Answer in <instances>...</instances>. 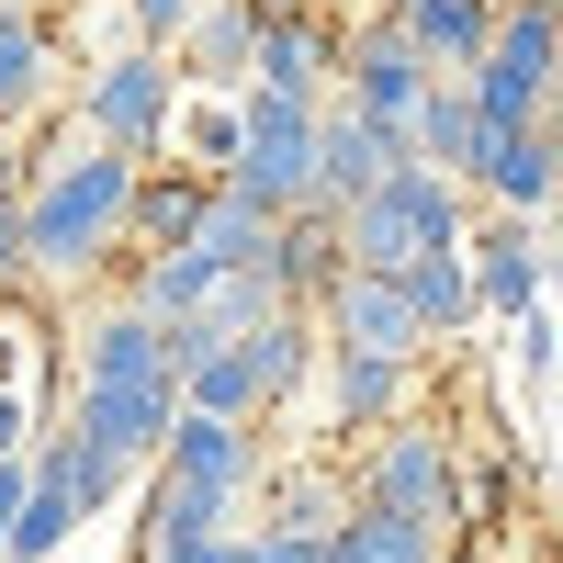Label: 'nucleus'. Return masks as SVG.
<instances>
[{
  "label": "nucleus",
  "mask_w": 563,
  "mask_h": 563,
  "mask_svg": "<svg viewBox=\"0 0 563 563\" xmlns=\"http://www.w3.org/2000/svg\"><path fill=\"white\" fill-rule=\"evenodd\" d=\"M124 203H135V158L57 135V158H34L23 180V282H90L124 249Z\"/></svg>",
  "instance_id": "nucleus-1"
},
{
  "label": "nucleus",
  "mask_w": 563,
  "mask_h": 563,
  "mask_svg": "<svg viewBox=\"0 0 563 563\" xmlns=\"http://www.w3.org/2000/svg\"><path fill=\"white\" fill-rule=\"evenodd\" d=\"M350 507H384V519H417L462 552V451L451 429L429 417H395V429H372L361 462H350Z\"/></svg>",
  "instance_id": "nucleus-2"
},
{
  "label": "nucleus",
  "mask_w": 563,
  "mask_h": 563,
  "mask_svg": "<svg viewBox=\"0 0 563 563\" xmlns=\"http://www.w3.org/2000/svg\"><path fill=\"white\" fill-rule=\"evenodd\" d=\"M474 238V214H462V180H440V169H395L384 192H361L350 214H339V271H417L429 249H462Z\"/></svg>",
  "instance_id": "nucleus-3"
},
{
  "label": "nucleus",
  "mask_w": 563,
  "mask_h": 563,
  "mask_svg": "<svg viewBox=\"0 0 563 563\" xmlns=\"http://www.w3.org/2000/svg\"><path fill=\"white\" fill-rule=\"evenodd\" d=\"M214 192L260 203L271 225L316 203V102H282V90H238V158H225Z\"/></svg>",
  "instance_id": "nucleus-4"
},
{
  "label": "nucleus",
  "mask_w": 563,
  "mask_h": 563,
  "mask_svg": "<svg viewBox=\"0 0 563 563\" xmlns=\"http://www.w3.org/2000/svg\"><path fill=\"white\" fill-rule=\"evenodd\" d=\"M462 102H474V124H552V12L541 0H496L485 23V57L462 68Z\"/></svg>",
  "instance_id": "nucleus-5"
},
{
  "label": "nucleus",
  "mask_w": 563,
  "mask_h": 563,
  "mask_svg": "<svg viewBox=\"0 0 563 563\" xmlns=\"http://www.w3.org/2000/svg\"><path fill=\"white\" fill-rule=\"evenodd\" d=\"M169 90H180V68L158 57V45H113V57L79 79L68 135H79V147H113V158H135V169H147V158H158V124H169Z\"/></svg>",
  "instance_id": "nucleus-6"
},
{
  "label": "nucleus",
  "mask_w": 563,
  "mask_h": 563,
  "mask_svg": "<svg viewBox=\"0 0 563 563\" xmlns=\"http://www.w3.org/2000/svg\"><path fill=\"white\" fill-rule=\"evenodd\" d=\"M305 316H316V350H339V361H395V372L429 361V327L406 316V282L384 271H339Z\"/></svg>",
  "instance_id": "nucleus-7"
},
{
  "label": "nucleus",
  "mask_w": 563,
  "mask_h": 563,
  "mask_svg": "<svg viewBox=\"0 0 563 563\" xmlns=\"http://www.w3.org/2000/svg\"><path fill=\"white\" fill-rule=\"evenodd\" d=\"M339 102H350L372 135H406V113L429 102V57H417L384 12H361V23L339 34ZM395 158H406V147H395Z\"/></svg>",
  "instance_id": "nucleus-8"
},
{
  "label": "nucleus",
  "mask_w": 563,
  "mask_h": 563,
  "mask_svg": "<svg viewBox=\"0 0 563 563\" xmlns=\"http://www.w3.org/2000/svg\"><path fill=\"white\" fill-rule=\"evenodd\" d=\"M462 192H496L519 225H541L563 203V135L552 124H474V158H462Z\"/></svg>",
  "instance_id": "nucleus-9"
},
{
  "label": "nucleus",
  "mask_w": 563,
  "mask_h": 563,
  "mask_svg": "<svg viewBox=\"0 0 563 563\" xmlns=\"http://www.w3.org/2000/svg\"><path fill=\"white\" fill-rule=\"evenodd\" d=\"M147 474L192 485V496H214V507H238V496L260 485V429H238V417H169V440H158Z\"/></svg>",
  "instance_id": "nucleus-10"
},
{
  "label": "nucleus",
  "mask_w": 563,
  "mask_h": 563,
  "mask_svg": "<svg viewBox=\"0 0 563 563\" xmlns=\"http://www.w3.org/2000/svg\"><path fill=\"white\" fill-rule=\"evenodd\" d=\"M462 282H474V316H507V327H519V316L541 305V282H552L541 225H519V214L474 225V238H462Z\"/></svg>",
  "instance_id": "nucleus-11"
},
{
  "label": "nucleus",
  "mask_w": 563,
  "mask_h": 563,
  "mask_svg": "<svg viewBox=\"0 0 563 563\" xmlns=\"http://www.w3.org/2000/svg\"><path fill=\"white\" fill-rule=\"evenodd\" d=\"M395 169H406V158H395V135H372V124L339 102V90H327V102H316V203H327V214H350L361 192H384Z\"/></svg>",
  "instance_id": "nucleus-12"
},
{
  "label": "nucleus",
  "mask_w": 563,
  "mask_h": 563,
  "mask_svg": "<svg viewBox=\"0 0 563 563\" xmlns=\"http://www.w3.org/2000/svg\"><path fill=\"white\" fill-rule=\"evenodd\" d=\"M203 203H214V180H192V169H135V203H124V249L135 260H180L192 249V225H203Z\"/></svg>",
  "instance_id": "nucleus-13"
},
{
  "label": "nucleus",
  "mask_w": 563,
  "mask_h": 563,
  "mask_svg": "<svg viewBox=\"0 0 563 563\" xmlns=\"http://www.w3.org/2000/svg\"><path fill=\"white\" fill-rule=\"evenodd\" d=\"M225 361H238L249 406L271 417L282 395L305 384V361H316V316H305V305H282V316H260V327H249V339H225Z\"/></svg>",
  "instance_id": "nucleus-14"
},
{
  "label": "nucleus",
  "mask_w": 563,
  "mask_h": 563,
  "mask_svg": "<svg viewBox=\"0 0 563 563\" xmlns=\"http://www.w3.org/2000/svg\"><path fill=\"white\" fill-rule=\"evenodd\" d=\"M158 169H192V180H225V158H238V90H169V124H158Z\"/></svg>",
  "instance_id": "nucleus-15"
},
{
  "label": "nucleus",
  "mask_w": 563,
  "mask_h": 563,
  "mask_svg": "<svg viewBox=\"0 0 563 563\" xmlns=\"http://www.w3.org/2000/svg\"><path fill=\"white\" fill-rule=\"evenodd\" d=\"M249 34H260V12H249V0H203V12L180 23L169 68L192 79V90H249Z\"/></svg>",
  "instance_id": "nucleus-16"
},
{
  "label": "nucleus",
  "mask_w": 563,
  "mask_h": 563,
  "mask_svg": "<svg viewBox=\"0 0 563 563\" xmlns=\"http://www.w3.org/2000/svg\"><path fill=\"white\" fill-rule=\"evenodd\" d=\"M384 23L417 45V57H429V79H462V68L485 57V23H496V0H395Z\"/></svg>",
  "instance_id": "nucleus-17"
},
{
  "label": "nucleus",
  "mask_w": 563,
  "mask_h": 563,
  "mask_svg": "<svg viewBox=\"0 0 563 563\" xmlns=\"http://www.w3.org/2000/svg\"><path fill=\"white\" fill-rule=\"evenodd\" d=\"M260 271H271V294H282V305H316L327 282H339V214H327V203L282 214V225H271V260H260Z\"/></svg>",
  "instance_id": "nucleus-18"
},
{
  "label": "nucleus",
  "mask_w": 563,
  "mask_h": 563,
  "mask_svg": "<svg viewBox=\"0 0 563 563\" xmlns=\"http://www.w3.org/2000/svg\"><path fill=\"white\" fill-rule=\"evenodd\" d=\"M406 395H417V372H395V361H339V350H327V429H395Z\"/></svg>",
  "instance_id": "nucleus-19"
},
{
  "label": "nucleus",
  "mask_w": 563,
  "mask_h": 563,
  "mask_svg": "<svg viewBox=\"0 0 563 563\" xmlns=\"http://www.w3.org/2000/svg\"><path fill=\"white\" fill-rule=\"evenodd\" d=\"M316 563H451V541L417 530V519H384V507H350V519L316 541Z\"/></svg>",
  "instance_id": "nucleus-20"
},
{
  "label": "nucleus",
  "mask_w": 563,
  "mask_h": 563,
  "mask_svg": "<svg viewBox=\"0 0 563 563\" xmlns=\"http://www.w3.org/2000/svg\"><path fill=\"white\" fill-rule=\"evenodd\" d=\"M406 169H440V180H462V158H474V102H462V79H429V102L406 113Z\"/></svg>",
  "instance_id": "nucleus-21"
},
{
  "label": "nucleus",
  "mask_w": 563,
  "mask_h": 563,
  "mask_svg": "<svg viewBox=\"0 0 563 563\" xmlns=\"http://www.w3.org/2000/svg\"><path fill=\"white\" fill-rule=\"evenodd\" d=\"M45 102V12L34 0H0V135Z\"/></svg>",
  "instance_id": "nucleus-22"
},
{
  "label": "nucleus",
  "mask_w": 563,
  "mask_h": 563,
  "mask_svg": "<svg viewBox=\"0 0 563 563\" xmlns=\"http://www.w3.org/2000/svg\"><path fill=\"white\" fill-rule=\"evenodd\" d=\"M395 282H406V316L429 327V350L474 327V282H462V249H429V260H417V271H395Z\"/></svg>",
  "instance_id": "nucleus-23"
},
{
  "label": "nucleus",
  "mask_w": 563,
  "mask_h": 563,
  "mask_svg": "<svg viewBox=\"0 0 563 563\" xmlns=\"http://www.w3.org/2000/svg\"><path fill=\"white\" fill-rule=\"evenodd\" d=\"M180 260H203V271H260V260H271V214H260V203H238V192H214Z\"/></svg>",
  "instance_id": "nucleus-24"
},
{
  "label": "nucleus",
  "mask_w": 563,
  "mask_h": 563,
  "mask_svg": "<svg viewBox=\"0 0 563 563\" xmlns=\"http://www.w3.org/2000/svg\"><path fill=\"white\" fill-rule=\"evenodd\" d=\"M34 451L57 462V485H68V507H79V519H102V507L124 496V462H102L90 440H68V429H57V440H34Z\"/></svg>",
  "instance_id": "nucleus-25"
},
{
  "label": "nucleus",
  "mask_w": 563,
  "mask_h": 563,
  "mask_svg": "<svg viewBox=\"0 0 563 563\" xmlns=\"http://www.w3.org/2000/svg\"><path fill=\"white\" fill-rule=\"evenodd\" d=\"M192 12H203V0H124V23H135V45H158V57L180 45V23H192Z\"/></svg>",
  "instance_id": "nucleus-26"
},
{
  "label": "nucleus",
  "mask_w": 563,
  "mask_h": 563,
  "mask_svg": "<svg viewBox=\"0 0 563 563\" xmlns=\"http://www.w3.org/2000/svg\"><path fill=\"white\" fill-rule=\"evenodd\" d=\"M12 282H23V203L0 192V294H12Z\"/></svg>",
  "instance_id": "nucleus-27"
},
{
  "label": "nucleus",
  "mask_w": 563,
  "mask_h": 563,
  "mask_svg": "<svg viewBox=\"0 0 563 563\" xmlns=\"http://www.w3.org/2000/svg\"><path fill=\"white\" fill-rule=\"evenodd\" d=\"M519 361H530V384H541V372H552V316H541V305L519 316Z\"/></svg>",
  "instance_id": "nucleus-28"
},
{
  "label": "nucleus",
  "mask_w": 563,
  "mask_h": 563,
  "mask_svg": "<svg viewBox=\"0 0 563 563\" xmlns=\"http://www.w3.org/2000/svg\"><path fill=\"white\" fill-rule=\"evenodd\" d=\"M12 519H23V451L0 462V552H12Z\"/></svg>",
  "instance_id": "nucleus-29"
},
{
  "label": "nucleus",
  "mask_w": 563,
  "mask_h": 563,
  "mask_svg": "<svg viewBox=\"0 0 563 563\" xmlns=\"http://www.w3.org/2000/svg\"><path fill=\"white\" fill-rule=\"evenodd\" d=\"M552 124H563V12H552Z\"/></svg>",
  "instance_id": "nucleus-30"
},
{
  "label": "nucleus",
  "mask_w": 563,
  "mask_h": 563,
  "mask_svg": "<svg viewBox=\"0 0 563 563\" xmlns=\"http://www.w3.org/2000/svg\"><path fill=\"white\" fill-rule=\"evenodd\" d=\"M451 563H485V552H451Z\"/></svg>",
  "instance_id": "nucleus-31"
},
{
  "label": "nucleus",
  "mask_w": 563,
  "mask_h": 563,
  "mask_svg": "<svg viewBox=\"0 0 563 563\" xmlns=\"http://www.w3.org/2000/svg\"><path fill=\"white\" fill-rule=\"evenodd\" d=\"M541 12H563V0H541Z\"/></svg>",
  "instance_id": "nucleus-32"
}]
</instances>
